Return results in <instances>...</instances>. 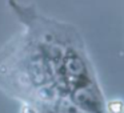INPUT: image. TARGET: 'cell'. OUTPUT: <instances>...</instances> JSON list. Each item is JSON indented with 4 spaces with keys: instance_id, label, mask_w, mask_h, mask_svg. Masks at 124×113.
Segmentation results:
<instances>
[{
    "instance_id": "6da1fadb",
    "label": "cell",
    "mask_w": 124,
    "mask_h": 113,
    "mask_svg": "<svg viewBox=\"0 0 124 113\" xmlns=\"http://www.w3.org/2000/svg\"><path fill=\"white\" fill-rule=\"evenodd\" d=\"M108 109H109L111 113H123L124 110V104L119 100H115V101H111L108 104Z\"/></svg>"
},
{
    "instance_id": "7a4b0ae2",
    "label": "cell",
    "mask_w": 124,
    "mask_h": 113,
    "mask_svg": "<svg viewBox=\"0 0 124 113\" xmlns=\"http://www.w3.org/2000/svg\"><path fill=\"white\" fill-rule=\"evenodd\" d=\"M22 113H36V110L33 109L31 105L24 104V105H23V108H22Z\"/></svg>"
}]
</instances>
